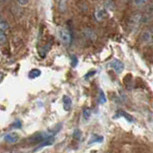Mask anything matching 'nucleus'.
Wrapping results in <instances>:
<instances>
[{"instance_id": "20e7f679", "label": "nucleus", "mask_w": 153, "mask_h": 153, "mask_svg": "<svg viewBox=\"0 0 153 153\" xmlns=\"http://www.w3.org/2000/svg\"><path fill=\"white\" fill-rule=\"evenodd\" d=\"M55 142V135H51V136H48L47 138H45L44 140L41 141L39 146H37V148L36 150H39L43 147H46V146H52L53 143Z\"/></svg>"}, {"instance_id": "39448f33", "label": "nucleus", "mask_w": 153, "mask_h": 153, "mask_svg": "<svg viewBox=\"0 0 153 153\" xmlns=\"http://www.w3.org/2000/svg\"><path fill=\"white\" fill-rule=\"evenodd\" d=\"M18 140H19V135L16 132L8 133L7 135H5L4 137V141L9 143H16Z\"/></svg>"}, {"instance_id": "2eb2a0df", "label": "nucleus", "mask_w": 153, "mask_h": 153, "mask_svg": "<svg viewBox=\"0 0 153 153\" xmlns=\"http://www.w3.org/2000/svg\"><path fill=\"white\" fill-rule=\"evenodd\" d=\"M73 137L75 139H76V140H80V138H81L80 130H79V129H76V130L74 131V133H73Z\"/></svg>"}, {"instance_id": "1a4fd4ad", "label": "nucleus", "mask_w": 153, "mask_h": 153, "mask_svg": "<svg viewBox=\"0 0 153 153\" xmlns=\"http://www.w3.org/2000/svg\"><path fill=\"white\" fill-rule=\"evenodd\" d=\"M142 39H143V41L145 42V43L150 41V39H151V33L148 31L143 32V35H142Z\"/></svg>"}, {"instance_id": "f257e3e1", "label": "nucleus", "mask_w": 153, "mask_h": 153, "mask_svg": "<svg viewBox=\"0 0 153 153\" xmlns=\"http://www.w3.org/2000/svg\"><path fill=\"white\" fill-rule=\"evenodd\" d=\"M57 36H59V40L63 43L64 45L69 46L72 41V36L71 33L67 28L64 27H59L57 29Z\"/></svg>"}, {"instance_id": "f3484780", "label": "nucleus", "mask_w": 153, "mask_h": 153, "mask_svg": "<svg viewBox=\"0 0 153 153\" xmlns=\"http://www.w3.org/2000/svg\"><path fill=\"white\" fill-rule=\"evenodd\" d=\"M16 2L20 5V6H26L29 2V0H16Z\"/></svg>"}, {"instance_id": "a211bd4d", "label": "nucleus", "mask_w": 153, "mask_h": 153, "mask_svg": "<svg viewBox=\"0 0 153 153\" xmlns=\"http://www.w3.org/2000/svg\"><path fill=\"white\" fill-rule=\"evenodd\" d=\"M21 127V123L17 121L13 124V128H20Z\"/></svg>"}, {"instance_id": "7ed1b4c3", "label": "nucleus", "mask_w": 153, "mask_h": 153, "mask_svg": "<svg viewBox=\"0 0 153 153\" xmlns=\"http://www.w3.org/2000/svg\"><path fill=\"white\" fill-rule=\"evenodd\" d=\"M106 16H107L106 10L102 7H99L95 11V18H96V20L99 21V22L103 21L105 19V17H106Z\"/></svg>"}, {"instance_id": "9d476101", "label": "nucleus", "mask_w": 153, "mask_h": 153, "mask_svg": "<svg viewBox=\"0 0 153 153\" xmlns=\"http://www.w3.org/2000/svg\"><path fill=\"white\" fill-rule=\"evenodd\" d=\"M102 141H103V137L102 136L94 135L92 138H91V141L88 143H89V145H91V143H102Z\"/></svg>"}, {"instance_id": "f8f14e48", "label": "nucleus", "mask_w": 153, "mask_h": 153, "mask_svg": "<svg viewBox=\"0 0 153 153\" xmlns=\"http://www.w3.org/2000/svg\"><path fill=\"white\" fill-rule=\"evenodd\" d=\"M7 41V36L6 33H5L4 31H1L0 30V45H3L5 44Z\"/></svg>"}, {"instance_id": "6ab92c4d", "label": "nucleus", "mask_w": 153, "mask_h": 153, "mask_svg": "<svg viewBox=\"0 0 153 153\" xmlns=\"http://www.w3.org/2000/svg\"><path fill=\"white\" fill-rule=\"evenodd\" d=\"M65 5H66V0H60V1H59V8H60V10L62 9V6H64V8H65L66 7Z\"/></svg>"}, {"instance_id": "9b49d317", "label": "nucleus", "mask_w": 153, "mask_h": 153, "mask_svg": "<svg viewBox=\"0 0 153 153\" xmlns=\"http://www.w3.org/2000/svg\"><path fill=\"white\" fill-rule=\"evenodd\" d=\"M91 114H92V112H91V110H90L89 108H85V109L83 110V112H82V117H83V119L85 120V121H88V120L90 119Z\"/></svg>"}, {"instance_id": "f03ea898", "label": "nucleus", "mask_w": 153, "mask_h": 153, "mask_svg": "<svg viewBox=\"0 0 153 153\" xmlns=\"http://www.w3.org/2000/svg\"><path fill=\"white\" fill-rule=\"evenodd\" d=\"M109 67L111 69H113L114 70V72L116 74H121L122 72L123 71V69H124V64L123 63V62L121 61V60H119V59H113L111 62L109 63Z\"/></svg>"}, {"instance_id": "423d86ee", "label": "nucleus", "mask_w": 153, "mask_h": 153, "mask_svg": "<svg viewBox=\"0 0 153 153\" xmlns=\"http://www.w3.org/2000/svg\"><path fill=\"white\" fill-rule=\"evenodd\" d=\"M62 102H63V109L66 112H68L72 108V100L69 96L64 95L63 99H62Z\"/></svg>"}, {"instance_id": "ddd939ff", "label": "nucleus", "mask_w": 153, "mask_h": 153, "mask_svg": "<svg viewBox=\"0 0 153 153\" xmlns=\"http://www.w3.org/2000/svg\"><path fill=\"white\" fill-rule=\"evenodd\" d=\"M119 114H121L120 116H122V117H123V118H126L128 122H130V123H132V122H134V119L130 116L129 114H127L126 112H124V111H120L119 112Z\"/></svg>"}, {"instance_id": "dca6fc26", "label": "nucleus", "mask_w": 153, "mask_h": 153, "mask_svg": "<svg viewBox=\"0 0 153 153\" xmlns=\"http://www.w3.org/2000/svg\"><path fill=\"white\" fill-rule=\"evenodd\" d=\"M71 65H72V67H76V65H78V59H76V56H72V59H71Z\"/></svg>"}, {"instance_id": "4468645a", "label": "nucleus", "mask_w": 153, "mask_h": 153, "mask_svg": "<svg viewBox=\"0 0 153 153\" xmlns=\"http://www.w3.org/2000/svg\"><path fill=\"white\" fill-rule=\"evenodd\" d=\"M132 2L135 6H143L147 2V0H132Z\"/></svg>"}, {"instance_id": "6e6552de", "label": "nucleus", "mask_w": 153, "mask_h": 153, "mask_svg": "<svg viewBox=\"0 0 153 153\" xmlns=\"http://www.w3.org/2000/svg\"><path fill=\"white\" fill-rule=\"evenodd\" d=\"M107 102V99H106V96H105L104 92L103 91L100 89V92H99V102L100 104H103Z\"/></svg>"}, {"instance_id": "0eeeda50", "label": "nucleus", "mask_w": 153, "mask_h": 153, "mask_svg": "<svg viewBox=\"0 0 153 153\" xmlns=\"http://www.w3.org/2000/svg\"><path fill=\"white\" fill-rule=\"evenodd\" d=\"M41 75V71L39 69H33L29 72V78L30 79H36V78H38Z\"/></svg>"}, {"instance_id": "aec40b11", "label": "nucleus", "mask_w": 153, "mask_h": 153, "mask_svg": "<svg viewBox=\"0 0 153 153\" xmlns=\"http://www.w3.org/2000/svg\"><path fill=\"white\" fill-rule=\"evenodd\" d=\"M3 79H4V74L2 73L1 71H0V82H1V81L3 80Z\"/></svg>"}]
</instances>
